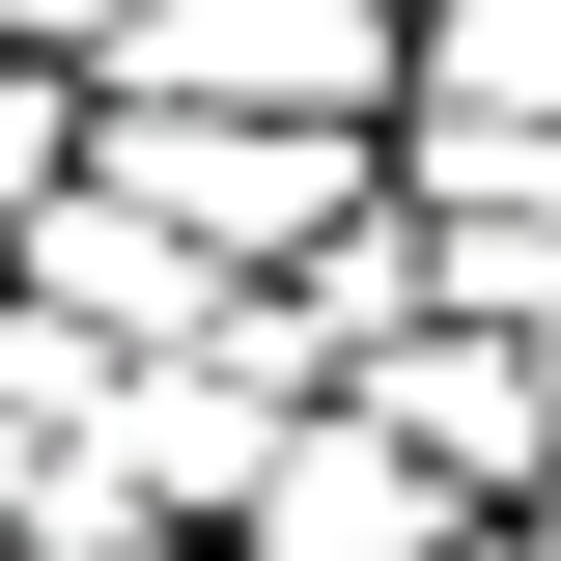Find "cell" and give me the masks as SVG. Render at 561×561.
I'll list each match as a JSON object with an SVG mask.
<instances>
[{
    "label": "cell",
    "instance_id": "obj_1",
    "mask_svg": "<svg viewBox=\"0 0 561 561\" xmlns=\"http://www.w3.org/2000/svg\"><path fill=\"white\" fill-rule=\"evenodd\" d=\"M113 84H169V113H337V140H393V113H421V0H140V28H113Z\"/></svg>",
    "mask_w": 561,
    "mask_h": 561
},
{
    "label": "cell",
    "instance_id": "obj_2",
    "mask_svg": "<svg viewBox=\"0 0 561 561\" xmlns=\"http://www.w3.org/2000/svg\"><path fill=\"white\" fill-rule=\"evenodd\" d=\"M84 140H113V169H140L169 225H197L225 280H280L309 225L365 197V169H393V140H337V113H169V84H84Z\"/></svg>",
    "mask_w": 561,
    "mask_h": 561
},
{
    "label": "cell",
    "instance_id": "obj_3",
    "mask_svg": "<svg viewBox=\"0 0 561 561\" xmlns=\"http://www.w3.org/2000/svg\"><path fill=\"white\" fill-rule=\"evenodd\" d=\"M225 561H449V449H421V421H393V393L337 365V393H309V421L253 449V505H225Z\"/></svg>",
    "mask_w": 561,
    "mask_h": 561
},
{
    "label": "cell",
    "instance_id": "obj_4",
    "mask_svg": "<svg viewBox=\"0 0 561 561\" xmlns=\"http://www.w3.org/2000/svg\"><path fill=\"white\" fill-rule=\"evenodd\" d=\"M0 280H28V309H84V337H197V309H225V253H197V225H169V197H140L113 140H84L57 197L0 225Z\"/></svg>",
    "mask_w": 561,
    "mask_h": 561
},
{
    "label": "cell",
    "instance_id": "obj_5",
    "mask_svg": "<svg viewBox=\"0 0 561 561\" xmlns=\"http://www.w3.org/2000/svg\"><path fill=\"white\" fill-rule=\"evenodd\" d=\"M365 393H393L421 449H449V505H534V478H561V365L505 337V309H421V337L365 365Z\"/></svg>",
    "mask_w": 561,
    "mask_h": 561
},
{
    "label": "cell",
    "instance_id": "obj_6",
    "mask_svg": "<svg viewBox=\"0 0 561 561\" xmlns=\"http://www.w3.org/2000/svg\"><path fill=\"white\" fill-rule=\"evenodd\" d=\"M421 84L449 113H561V0H421Z\"/></svg>",
    "mask_w": 561,
    "mask_h": 561
},
{
    "label": "cell",
    "instance_id": "obj_7",
    "mask_svg": "<svg viewBox=\"0 0 561 561\" xmlns=\"http://www.w3.org/2000/svg\"><path fill=\"white\" fill-rule=\"evenodd\" d=\"M57 169H84V57H28V28H0V225L57 197Z\"/></svg>",
    "mask_w": 561,
    "mask_h": 561
},
{
    "label": "cell",
    "instance_id": "obj_8",
    "mask_svg": "<svg viewBox=\"0 0 561 561\" xmlns=\"http://www.w3.org/2000/svg\"><path fill=\"white\" fill-rule=\"evenodd\" d=\"M0 28H28V57H84V84H113V28H140V0H0Z\"/></svg>",
    "mask_w": 561,
    "mask_h": 561
},
{
    "label": "cell",
    "instance_id": "obj_9",
    "mask_svg": "<svg viewBox=\"0 0 561 561\" xmlns=\"http://www.w3.org/2000/svg\"><path fill=\"white\" fill-rule=\"evenodd\" d=\"M449 561H561V505H449Z\"/></svg>",
    "mask_w": 561,
    "mask_h": 561
},
{
    "label": "cell",
    "instance_id": "obj_10",
    "mask_svg": "<svg viewBox=\"0 0 561 561\" xmlns=\"http://www.w3.org/2000/svg\"><path fill=\"white\" fill-rule=\"evenodd\" d=\"M534 505H561V478H534Z\"/></svg>",
    "mask_w": 561,
    "mask_h": 561
}]
</instances>
